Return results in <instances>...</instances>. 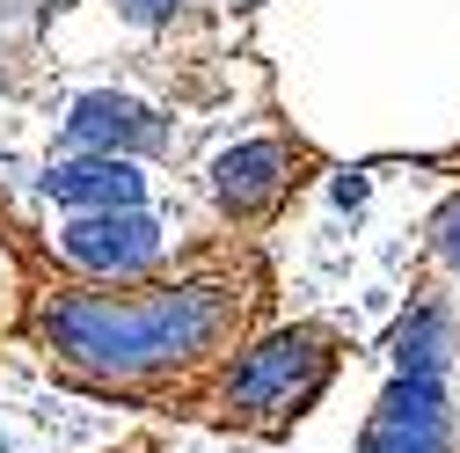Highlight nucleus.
<instances>
[{
  "instance_id": "1",
  "label": "nucleus",
  "mask_w": 460,
  "mask_h": 453,
  "mask_svg": "<svg viewBox=\"0 0 460 453\" xmlns=\"http://www.w3.org/2000/svg\"><path fill=\"white\" fill-rule=\"evenodd\" d=\"M234 329V286L66 293L44 307V344L88 380H154L205 359Z\"/></svg>"
},
{
  "instance_id": "2",
  "label": "nucleus",
  "mask_w": 460,
  "mask_h": 453,
  "mask_svg": "<svg viewBox=\"0 0 460 453\" xmlns=\"http://www.w3.org/2000/svg\"><path fill=\"white\" fill-rule=\"evenodd\" d=\"M322 380H329V344H322L314 329H285V336L256 344V351L234 366L226 403H234L242 417H256V424H278L285 410H300Z\"/></svg>"
},
{
  "instance_id": "3",
  "label": "nucleus",
  "mask_w": 460,
  "mask_h": 453,
  "mask_svg": "<svg viewBox=\"0 0 460 453\" xmlns=\"http://www.w3.org/2000/svg\"><path fill=\"white\" fill-rule=\"evenodd\" d=\"M161 249H168V235H161V219L146 205L139 212H81V219L59 226V256L74 271H88V278H132Z\"/></svg>"
},
{
  "instance_id": "4",
  "label": "nucleus",
  "mask_w": 460,
  "mask_h": 453,
  "mask_svg": "<svg viewBox=\"0 0 460 453\" xmlns=\"http://www.w3.org/2000/svg\"><path fill=\"white\" fill-rule=\"evenodd\" d=\"M358 453H453V403L446 380H387V395L373 403V424L358 439Z\"/></svg>"
},
{
  "instance_id": "5",
  "label": "nucleus",
  "mask_w": 460,
  "mask_h": 453,
  "mask_svg": "<svg viewBox=\"0 0 460 453\" xmlns=\"http://www.w3.org/2000/svg\"><path fill=\"white\" fill-rule=\"evenodd\" d=\"M168 132H161V118L146 102H132V95H81L74 110H66V147L74 154H110V161H132V154H154Z\"/></svg>"
},
{
  "instance_id": "6",
  "label": "nucleus",
  "mask_w": 460,
  "mask_h": 453,
  "mask_svg": "<svg viewBox=\"0 0 460 453\" xmlns=\"http://www.w3.org/2000/svg\"><path fill=\"white\" fill-rule=\"evenodd\" d=\"M37 191L51 205H74V212H139L146 176L132 161H110V154H66L37 176Z\"/></svg>"
},
{
  "instance_id": "7",
  "label": "nucleus",
  "mask_w": 460,
  "mask_h": 453,
  "mask_svg": "<svg viewBox=\"0 0 460 453\" xmlns=\"http://www.w3.org/2000/svg\"><path fill=\"white\" fill-rule=\"evenodd\" d=\"M285 191V147L278 139H249V147H226L212 161V198L226 212H263Z\"/></svg>"
},
{
  "instance_id": "8",
  "label": "nucleus",
  "mask_w": 460,
  "mask_h": 453,
  "mask_svg": "<svg viewBox=\"0 0 460 453\" xmlns=\"http://www.w3.org/2000/svg\"><path fill=\"white\" fill-rule=\"evenodd\" d=\"M387 351H394V373H402V380H446V359H453V315H446V307H410Z\"/></svg>"
},
{
  "instance_id": "9",
  "label": "nucleus",
  "mask_w": 460,
  "mask_h": 453,
  "mask_svg": "<svg viewBox=\"0 0 460 453\" xmlns=\"http://www.w3.org/2000/svg\"><path fill=\"white\" fill-rule=\"evenodd\" d=\"M438 256L460 271V205H446V219H438Z\"/></svg>"
},
{
  "instance_id": "10",
  "label": "nucleus",
  "mask_w": 460,
  "mask_h": 453,
  "mask_svg": "<svg viewBox=\"0 0 460 453\" xmlns=\"http://www.w3.org/2000/svg\"><path fill=\"white\" fill-rule=\"evenodd\" d=\"M125 15L132 22H168V15H176V0H125Z\"/></svg>"
},
{
  "instance_id": "11",
  "label": "nucleus",
  "mask_w": 460,
  "mask_h": 453,
  "mask_svg": "<svg viewBox=\"0 0 460 453\" xmlns=\"http://www.w3.org/2000/svg\"><path fill=\"white\" fill-rule=\"evenodd\" d=\"M336 205H366V176H336Z\"/></svg>"
},
{
  "instance_id": "12",
  "label": "nucleus",
  "mask_w": 460,
  "mask_h": 453,
  "mask_svg": "<svg viewBox=\"0 0 460 453\" xmlns=\"http://www.w3.org/2000/svg\"><path fill=\"white\" fill-rule=\"evenodd\" d=\"M8 293H15V263L0 256V315H8Z\"/></svg>"
},
{
  "instance_id": "13",
  "label": "nucleus",
  "mask_w": 460,
  "mask_h": 453,
  "mask_svg": "<svg viewBox=\"0 0 460 453\" xmlns=\"http://www.w3.org/2000/svg\"><path fill=\"white\" fill-rule=\"evenodd\" d=\"M0 453H15V446H0Z\"/></svg>"
}]
</instances>
